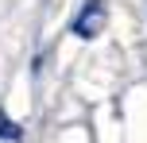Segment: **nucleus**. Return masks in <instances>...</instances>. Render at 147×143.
<instances>
[{"instance_id":"f257e3e1","label":"nucleus","mask_w":147,"mask_h":143,"mask_svg":"<svg viewBox=\"0 0 147 143\" xmlns=\"http://www.w3.org/2000/svg\"><path fill=\"white\" fill-rule=\"evenodd\" d=\"M105 0H85V8L78 12V19H74V35L78 39H93L105 31Z\"/></svg>"},{"instance_id":"f03ea898","label":"nucleus","mask_w":147,"mask_h":143,"mask_svg":"<svg viewBox=\"0 0 147 143\" xmlns=\"http://www.w3.org/2000/svg\"><path fill=\"white\" fill-rule=\"evenodd\" d=\"M0 139H12V143H20V139H23L20 124H12V120H8V112H4V108H0Z\"/></svg>"}]
</instances>
